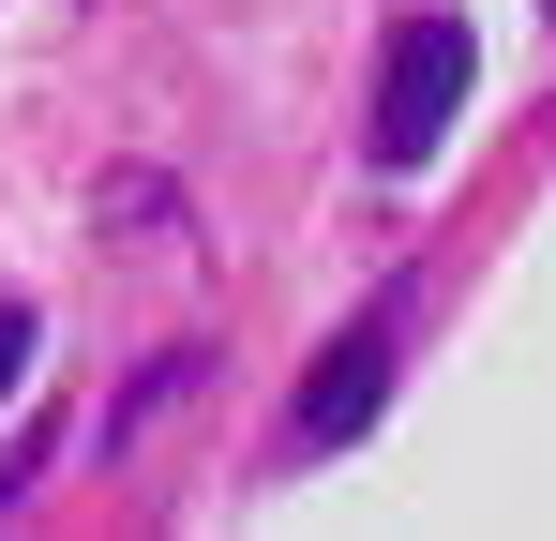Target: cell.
Here are the masks:
<instances>
[{
	"instance_id": "6da1fadb",
	"label": "cell",
	"mask_w": 556,
	"mask_h": 541,
	"mask_svg": "<svg viewBox=\"0 0 556 541\" xmlns=\"http://www.w3.org/2000/svg\"><path fill=\"white\" fill-rule=\"evenodd\" d=\"M466 76H481V30H466V15H421V30L391 46V76H376V180H421V166H437Z\"/></svg>"
},
{
	"instance_id": "7a4b0ae2",
	"label": "cell",
	"mask_w": 556,
	"mask_h": 541,
	"mask_svg": "<svg viewBox=\"0 0 556 541\" xmlns=\"http://www.w3.org/2000/svg\"><path fill=\"white\" fill-rule=\"evenodd\" d=\"M376 391H391V331H331V347H316V376H301V451H346L376 422Z\"/></svg>"
},
{
	"instance_id": "3957f363",
	"label": "cell",
	"mask_w": 556,
	"mask_h": 541,
	"mask_svg": "<svg viewBox=\"0 0 556 541\" xmlns=\"http://www.w3.org/2000/svg\"><path fill=\"white\" fill-rule=\"evenodd\" d=\"M30 361H46V331H30V301H0V391H15Z\"/></svg>"
}]
</instances>
